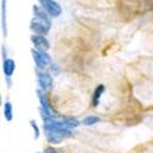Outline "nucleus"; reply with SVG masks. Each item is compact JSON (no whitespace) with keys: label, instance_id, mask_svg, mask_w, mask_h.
Listing matches in <instances>:
<instances>
[{"label":"nucleus","instance_id":"nucleus-10","mask_svg":"<svg viewBox=\"0 0 153 153\" xmlns=\"http://www.w3.org/2000/svg\"><path fill=\"white\" fill-rule=\"evenodd\" d=\"M30 126H31V129L33 131V138L36 140H39L41 137V129H39V126H38V124L36 123V120H30Z\"/></svg>","mask_w":153,"mask_h":153},{"label":"nucleus","instance_id":"nucleus-9","mask_svg":"<svg viewBox=\"0 0 153 153\" xmlns=\"http://www.w3.org/2000/svg\"><path fill=\"white\" fill-rule=\"evenodd\" d=\"M100 123V118L96 114H92V115H87L81 120V124L83 126H93Z\"/></svg>","mask_w":153,"mask_h":153},{"label":"nucleus","instance_id":"nucleus-3","mask_svg":"<svg viewBox=\"0 0 153 153\" xmlns=\"http://www.w3.org/2000/svg\"><path fill=\"white\" fill-rule=\"evenodd\" d=\"M32 58L34 61L36 69L39 70H48L50 65L53 64L52 56H50L44 50H38V49H32Z\"/></svg>","mask_w":153,"mask_h":153},{"label":"nucleus","instance_id":"nucleus-7","mask_svg":"<svg viewBox=\"0 0 153 153\" xmlns=\"http://www.w3.org/2000/svg\"><path fill=\"white\" fill-rule=\"evenodd\" d=\"M104 92H105V86L102 83L94 88L93 94H92V107H98V104L100 103V98Z\"/></svg>","mask_w":153,"mask_h":153},{"label":"nucleus","instance_id":"nucleus-11","mask_svg":"<svg viewBox=\"0 0 153 153\" xmlns=\"http://www.w3.org/2000/svg\"><path fill=\"white\" fill-rule=\"evenodd\" d=\"M48 71L52 74L53 76H58L59 74H60V68H59V65H56V64H52V65H50V68L48 69Z\"/></svg>","mask_w":153,"mask_h":153},{"label":"nucleus","instance_id":"nucleus-6","mask_svg":"<svg viewBox=\"0 0 153 153\" xmlns=\"http://www.w3.org/2000/svg\"><path fill=\"white\" fill-rule=\"evenodd\" d=\"M3 74H4V77H12L15 74L16 70V62L14 59H10V58H5L3 59Z\"/></svg>","mask_w":153,"mask_h":153},{"label":"nucleus","instance_id":"nucleus-8","mask_svg":"<svg viewBox=\"0 0 153 153\" xmlns=\"http://www.w3.org/2000/svg\"><path fill=\"white\" fill-rule=\"evenodd\" d=\"M3 115H4V119L10 123L14 119V105L10 100H5L4 102V105H3Z\"/></svg>","mask_w":153,"mask_h":153},{"label":"nucleus","instance_id":"nucleus-5","mask_svg":"<svg viewBox=\"0 0 153 153\" xmlns=\"http://www.w3.org/2000/svg\"><path fill=\"white\" fill-rule=\"evenodd\" d=\"M31 42H32L34 49H38V50H44V52H48V49L50 48V43L47 39L45 36L33 34V36H31Z\"/></svg>","mask_w":153,"mask_h":153},{"label":"nucleus","instance_id":"nucleus-1","mask_svg":"<svg viewBox=\"0 0 153 153\" xmlns=\"http://www.w3.org/2000/svg\"><path fill=\"white\" fill-rule=\"evenodd\" d=\"M47 143L50 146H56L72 137V130L69 129H43Z\"/></svg>","mask_w":153,"mask_h":153},{"label":"nucleus","instance_id":"nucleus-12","mask_svg":"<svg viewBox=\"0 0 153 153\" xmlns=\"http://www.w3.org/2000/svg\"><path fill=\"white\" fill-rule=\"evenodd\" d=\"M43 153H59V152H58L53 146H50V145H49V146H47V147L44 148Z\"/></svg>","mask_w":153,"mask_h":153},{"label":"nucleus","instance_id":"nucleus-2","mask_svg":"<svg viewBox=\"0 0 153 153\" xmlns=\"http://www.w3.org/2000/svg\"><path fill=\"white\" fill-rule=\"evenodd\" d=\"M36 79H37L38 88L44 91V92L50 91L54 86V77L48 70L36 69Z\"/></svg>","mask_w":153,"mask_h":153},{"label":"nucleus","instance_id":"nucleus-13","mask_svg":"<svg viewBox=\"0 0 153 153\" xmlns=\"http://www.w3.org/2000/svg\"><path fill=\"white\" fill-rule=\"evenodd\" d=\"M5 83H6L7 88H11L12 87V77H5Z\"/></svg>","mask_w":153,"mask_h":153},{"label":"nucleus","instance_id":"nucleus-4","mask_svg":"<svg viewBox=\"0 0 153 153\" xmlns=\"http://www.w3.org/2000/svg\"><path fill=\"white\" fill-rule=\"evenodd\" d=\"M37 98H38V102H39V111H41L42 119L55 117L54 110H53L52 105H50L49 100L47 98V92L39 90V88H37Z\"/></svg>","mask_w":153,"mask_h":153},{"label":"nucleus","instance_id":"nucleus-14","mask_svg":"<svg viewBox=\"0 0 153 153\" xmlns=\"http://www.w3.org/2000/svg\"><path fill=\"white\" fill-rule=\"evenodd\" d=\"M37 153H42V152H37Z\"/></svg>","mask_w":153,"mask_h":153}]
</instances>
